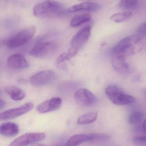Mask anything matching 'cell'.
I'll use <instances>...</instances> for the list:
<instances>
[{"label":"cell","instance_id":"5b68a950","mask_svg":"<svg viewBox=\"0 0 146 146\" xmlns=\"http://www.w3.org/2000/svg\"><path fill=\"white\" fill-rule=\"evenodd\" d=\"M46 134L43 132L27 133L12 142L9 146H28L44 140Z\"/></svg>","mask_w":146,"mask_h":146},{"label":"cell","instance_id":"e0dca14e","mask_svg":"<svg viewBox=\"0 0 146 146\" xmlns=\"http://www.w3.org/2000/svg\"><path fill=\"white\" fill-rule=\"evenodd\" d=\"M5 92L11 98L15 101H20L24 99L25 94L24 91L15 86H8L5 89Z\"/></svg>","mask_w":146,"mask_h":146},{"label":"cell","instance_id":"ffe728a7","mask_svg":"<svg viewBox=\"0 0 146 146\" xmlns=\"http://www.w3.org/2000/svg\"><path fill=\"white\" fill-rule=\"evenodd\" d=\"M98 114L95 112L88 113L80 116L77 123L79 125H85L94 123L97 119Z\"/></svg>","mask_w":146,"mask_h":146},{"label":"cell","instance_id":"ac0fdd59","mask_svg":"<svg viewBox=\"0 0 146 146\" xmlns=\"http://www.w3.org/2000/svg\"><path fill=\"white\" fill-rule=\"evenodd\" d=\"M78 51L76 49L70 48L67 52L63 53L58 57L56 60V64L60 66L63 63L70 60L77 54Z\"/></svg>","mask_w":146,"mask_h":146},{"label":"cell","instance_id":"4fadbf2b","mask_svg":"<svg viewBox=\"0 0 146 146\" xmlns=\"http://www.w3.org/2000/svg\"><path fill=\"white\" fill-rule=\"evenodd\" d=\"M100 6L96 3L92 2H84L74 5L67 10L70 13L80 11L94 12L100 9Z\"/></svg>","mask_w":146,"mask_h":146},{"label":"cell","instance_id":"277c9868","mask_svg":"<svg viewBox=\"0 0 146 146\" xmlns=\"http://www.w3.org/2000/svg\"><path fill=\"white\" fill-rule=\"evenodd\" d=\"M105 93L108 98L115 105L125 106L134 103L135 97L125 94L123 90L114 85H109L105 89Z\"/></svg>","mask_w":146,"mask_h":146},{"label":"cell","instance_id":"30bf717a","mask_svg":"<svg viewBox=\"0 0 146 146\" xmlns=\"http://www.w3.org/2000/svg\"><path fill=\"white\" fill-rule=\"evenodd\" d=\"M55 77L54 72L51 70H47L35 74L30 78L29 81L33 86L41 87L53 81Z\"/></svg>","mask_w":146,"mask_h":146},{"label":"cell","instance_id":"9a60e30c","mask_svg":"<svg viewBox=\"0 0 146 146\" xmlns=\"http://www.w3.org/2000/svg\"><path fill=\"white\" fill-rule=\"evenodd\" d=\"M19 132L18 125L15 123L7 122L0 125V134L4 136L12 137Z\"/></svg>","mask_w":146,"mask_h":146},{"label":"cell","instance_id":"83f0119b","mask_svg":"<svg viewBox=\"0 0 146 146\" xmlns=\"http://www.w3.org/2000/svg\"><path fill=\"white\" fill-rule=\"evenodd\" d=\"M143 129L144 131H145V129H146V120H144V122L143 123L142 125Z\"/></svg>","mask_w":146,"mask_h":146},{"label":"cell","instance_id":"9c48e42d","mask_svg":"<svg viewBox=\"0 0 146 146\" xmlns=\"http://www.w3.org/2000/svg\"><path fill=\"white\" fill-rule=\"evenodd\" d=\"M74 98L78 103L86 106L94 105L98 101L97 97L92 92L84 88L78 90Z\"/></svg>","mask_w":146,"mask_h":146},{"label":"cell","instance_id":"52a82bcc","mask_svg":"<svg viewBox=\"0 0 146 146\" xmlns=\"http://www.w3.org/2000/svg\"><path fill=\"white\" fill-rule=\"evenodd\" d=\"M34 104L29 102L17 108H12L0 113V120H7L20 117L32 110Z\"/></svg>","mask_w":146,"mask_h":146},{"label":"cell","instance_id":"7c38bea8","mask_svg":"<svg viewBox=\"0 0 146 146\" xmlns=\"http://www.w3.org/2000/svg\"><path fill=\"white\" fill-rule=\"evenodd\" d=\"M112 65L115 71L121 74H126L131 72L130 66L123 55H113Z\"/></svg>","mask_w":146,"mask_h":146},{"label":"cell","instance_id":"7a4b0ae2","mask_svg":"<svg viewBox=\"0 0 146 146\" xmlns=\"http://www.w3.org/2000/svg\"><path fill=\"white\" fill-rule=\"evenodd\" d=\"M63 9L61 3L54 1H47L35 6L33 11L35 17L39 18L51 17L60 13Z\"/></svg>","mask_w":146,"mask_h":146},{"label":"cell","instance_id":"cb8c5ba5","mask_svg":"<svg viewBox=\"0 0 146 146\" xmlns=\"http://www.w3.org/2000/svg\"><path fill=\"white\" fill-rule=\"evenodd\" d=\"M92 140L91 141H106L110 138L109 135L103 133H92Z\"/></svg>","mask_w":146,"mask_h":146},{"label":"cell","instance_id":"d6986e66","mask_svg":"<svg viewBox=\"0 0 146 146\" xmlns=\"http://www.w3.org/2000/svg\"><path fill=\"white\" fill-rule=\"evenodd\" d=\"M91 19V16L88 13L76 15L71 21L70 25L72 27H78L89 22Z\"/></svg>","mask_w":146,"mask_h":146},{"label":"cell","instance_id":"2e32d148","mask_svg":"<svg viewBox=\"0 0 146 146\" xmlns=\"http://www.w3.org/2000/svg\"><path fill=\"white\" fill-rule=\"evenodd\" d=\"M92 133L88 134H76L71 137L66 141V146H77L85 142L92 141Z\"/></svg>","mask_w":146,"mask_h":146},{"label":"cell","instance_id":"8fae6325","mask_svg":"<svg viewBox=\"0 0 146 146\" xmlns=\"http://www.w3.org/2000/svg\"><path fill=\"white\" fill-rule=\"evenodd\" d=\"M62 103L60 97H53L39 104L36 108L40 113H44L53 111L58 109Z\"/></svg>","mask_w":146,"mask_h":146},{"label":"cell","instance_id":"f1b7e54d","mask_svg":"<svg viewBox=\"0 0 146 146\" xmlns=\"http://www.w3.org/2000/svg\"><path fill=\"white\" fill-rule=\"evenodd\" d=\"M63 146V145H54V146Z\"/></svg>","mask_w":146,"mask_h":146},{"label":"cell","instance_id":"6da1fadb","mask_svg":"<svg viewBox=\"0 0 146 146\" xmlns=\"http://www.w3.org/2000/svg\"><path fill=\"white\" fill-rule=\"evenodd\" d=\"M143 38L137 34L123 38L113 48L112 50L113 54L125 57L139 52L143 47Z\"/></svg>","mask_w":146,"mask_h":146},{"label":"cell","instance_id":"4316f807","mask_svg":"<svg viewBox=\"0 0 146 146\" xmlns=\"http://www.w3.org/2000/svg\"><path fill=\"white\" fill-rule=\"evenodd\" d=\"M5 106V102L3 100L0 99V109H2Z\"/></svg>","mask_w":146,"mask_h":146},{"label":"cell","instance_id":"484cf974","mask_svg":"<svg viewBox=\"0 0 146 146\" xmlns=\"http://www.w3.org/2000/svg\"><path fill=\"white\" fill-rule=\"evenodd\" d=\"M146 137L145 136L136 137L133 140L134 142L137 144H144L146 143Z\"/></svg>","mask_w":146,"mask_h":146},{"label":"cell","instance_id":"8992f818","mask_svg":"<svg viewBox=\"0 0 146 146\" xmlns=\"http://www.w3.org/2000/svg\"><path fill=\"white\" fill-rule=\"evenodd\" d=\"M56 45L52 42H42L34 46L30 51V54L37 58L46 57L53 52Z\"/></svg>","mask_w":146,"mask_h":146},{"label":"cell","instance_id":"d4e9b609","mask_svg":"<svg viewBox=\"0 0 146 146\" xmlns=\"http://www.w3.org/2000/svg\"><path fill=\"white\" fill-rule=\"evenodd\" d=\"M137 35L145 37L146 36V23H143L140 25L137 29Z\"/></svg>","mask_w":146,"mask_h":146},{"label":"cell","instance_id":"3957f363","mask_svg":"<svg viewBox=\"0 0 146 146\" xmlns=\"http://www.w3.org/2000/svg\"><path fill=\"white\" fill-rule=\"evenodd\" d=\"M36 32V28L31 25L22 30L3 41L4 45L10 48L18 47L29 41Z\"/></svg>","mask_w":146,"mask_h":146},{"label":"cell","instance_id":"7402d4cb","mask_svg":"<svg viewBox=\"0 0 146 146\" xmlns=\"http://www.w3.org/2000/svg\"><path fill=\"white\" fill-rule=\"evenodd\" d=\"M144 113L140 111H135L131 113L128 117V122L130 125H136L139 123L143 118Z\"/></svg>","mask_w":146,"mask_h":146},{"label":"cell","instance_id":"ba28073f","mask_svg":"<svg viewBox=\"0 0 146 146\" xmlns=\"http://www.w3.org/2000/svg\"><path fill=\"white\" fill-rule=\"evenodd\" d=\"M91 27L85 26L79 30L71 40V48L79 51L88 40L91 35Z\"/></svg>","mask_w":146,"mask_h":146},{"label":"cell","instance_id":"44dd1931","mask_svg":"<svg viewBox=\"0 0 146 146\" xmlns=\"http://www.w3.org/2000/svg\"><path fill=\"white\" fill-rule=\"evenodd\" d=\"M132 13L130 11L118 13L111 16L110 19L115 23H123L127 21L132 17Z\"/></svg>","mask_w":146,"mask_h":146},{"label":"cell","instance_id":"5bb4252c","mask_svg":"<svg viewBox=\"0 0 146 146\" xmlns=\"http://www.w3.org/2000/svg\"><path fill=\"white\" fill-rule=\"evenodd\" d=\"M7 64L13 69H24L29 66V63L24 56L19 54H12L7 59Z\"/></svg>","mask_w":146,"mask_h":146},{"label":"cell","instance_id":"603a6c76","mask_svg":"<svg viewBox=\"0 0 146 146\" xmlns=\"http://www.w3.org/2000/svg\"><path fill=\"white\" fill-rule=\"evenodd\" d=\"M139 1L137 0H122L119 3V7L125 10L135 9L138 5Z\"/></svg>","mask_w":146,"mask_h":146}]
</instances>
